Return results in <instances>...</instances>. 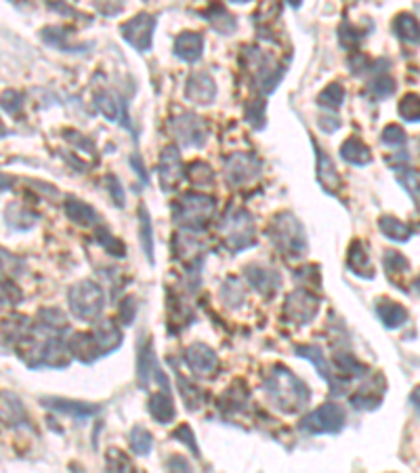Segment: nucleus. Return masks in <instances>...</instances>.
I'll return each instance as SVG.
<instances>
[{"label":"nucleus","mask_w":420,"mask_h":473,"mask_svg":"<svg viewBox=\"0 0 420 473\" xmlns=\"http://www.w3.org/2000/svg\"><path fill=\"white\" fill-rule=\"evenodd\" d=\"M263 389L269 395L272 402L282 412H288V415L298 412L300 408L307 406V402L311 399V391L284 366H278L272 371V375L265 379Z\"/></svg>","instance_id":"f257e3e1"},{"label":"nucleus","mask_w":420,"mask_h":473,"mask_svg":"<svg viewBox=\"0 0 420 473\" xmlns=\"http://www.w3.org/2000/svg\"><path fill=\"white\" fill-rule=\"evenodd\" d=\"M276 248H280L288 257H300L307 250V238H305V230L300 221L290 212H282L274 217V221L267 230Z\"/></svg>","instance_id":"f03ea898"},{"label":"nucleus","mask_w":420,"mask_h":473,"mask_svg":"<svg viewBox=\"0 0 420 473\" xmlns=\"http://www.w3.org/2000/svg\"><path fill=\"white\" fill-rule=\"evenodd\" d=\"M214 212V200L206 194L187 192L175 204V221L189 232H200Z\"/></svg>","instance_id":"7ed1b4c3"},{"label":"nucleus","mask_w":420,"mask_h":473,"mask_svg":"<svg viewBox=\"0 0 420 473\" xmlns=\"http://www.w3.org/2000/svg\"><path fill=\"white\" fill-rule=\"evenodd\" d=\"M221 232L225 236V246L232 252H240L256 242L252 217L248 214V210L240 206H232L225 212L221 221Z\"/></svg>","instance_id":"20e7f679"},{"label":"nucleus","mask_w":420,"mask_h":473,"mask_svg":"<svg viewBox=\"0 0 420 473\" xmlns=\"http://www.w3.org/2000/svg\"><path fill=\"white\" fill-rule=\"evenodd\" d=\"M67 301H69L71 314L85 322H93L95 318H99L105 305L103 290L95 282H89V280L74 284L67 293Z\"/></svg>","instance_id":"39448f33"},{"label":"nucleus","mask_w":420,"mask_h":473,"mask_svg":"<svg viewBox=\"0 0 420 473\" xmlns=\"http://www.w3.org/2000/svg\"><path fill=\"white\" fill-rule=\"evenodd\" d=\"M345 421H347L345 408L340 404L328 402V404H322L311 415L305 417L300 421V429L307 433H338L345 427Z\"/></svg>","instance_id":"423d86ee"},{"label":"nucleus","mask_w":420,"mask_h":473,"mask_svg":"<svg viewBox=\"0 0 420 473\" xmlns=\"http://www.w3.org/2000/svg\"><path fill=\"white\" fill-rule=\"evenodd\" d=\"M261 177V162L252 154H232L225 162V179L232 188L248 186Z\"/></svg>","instance_id":"0eeeda50"},{"label":"nucleus","mask_w":420,"mask_h":473,"mask_svg":"<svg viewBox=\"0 0 420 473\" xmlns=\"http://www.w3.org/2000/svg\"><path fill=\"white\" fill-rule=\"evenodd\" d=\"M170 129L181 148H202L206 143V124L200 116L181 114L170 120Z\"/></svg>","instance_id":"6e6552de"},{"label":"nucleus","mask_w":420,"mask_h":473,"mask_svg":"<svg viewBox=\"0 0 420 473\" xmlns=\"http://www.w3.org/2000/svg\"><path fill=\"white\" fill-rule=\"evenodd\" d=\"M320 307V299L307 288H298L286 299L284 318L294 324H307L316 318Z\"/></svg>","instance_id":"1a4fd4ad"},{"label":"nucleus","mask_w":420,"mask_h":473,"mask_svg":"<svg viewBox=\"0 0 420 473\" xmlns=\"http://www.w3.org/2000/svg\"><path fill=\"white\" fill-rule=\"evenodd\" d=\"M154 30H156V17L147 13H141L133 19H129L122 25V38L135 47L137 51L145 53L151 49V41H154Z\"/></svg>","instance_id":"9d476101"},{"label":"nucleus","mask_w":420,"mask_h":473,"mask_svg":"<svg viewBox=\"0 0 420 473\" xmlns=\"http://www.w3.org/2000/svg\"><path fill=\"white\" fill-rule=\"evenodd\" d=\"M185 97L196 105H208L217 97V85L208 72H196L189 76L185 87Z\"/></svg>","instance_id":"9b49d317"},{"label":"nucleus","mask_w":420,"mask_h":473,"mask_svg":"<svg viewBox=\"0 0 420 473\" xmlns=\"http://www.w3.org/2000/svg\"><path fill=\"white\" fill-rule=\"evenodd\" d=\"M185 362H187V366L192 368L196 375H200V377H208L219 368L217 353L204 343H196V345L189 347L185 351Z\"/></svg>","instance_id":"f8f14e48"},{"label":"nucleus","mask_w":420,"mask_h":473,"mask_svg":"<svg viewBox=\"0 0 420 473\" xmlns=\"http://www.w3.org/2000/svg\"><path fill=\"white\" fill-rule=\"evenodd\" d=\"M158 175H160V184L166 192H170L183 177V168H181V156L179 150L175 145H168V148L162 152L160 156V164H158Z\"/></svg>","instance_id":"ddd939ff"},{"label":"nucleus","mask_w":420,"mask_h":473,"mask_svg":"<svg viewBox=\"0 0 420 473\" xmlns=\"http://www.w3.org/2000/svg\"><path fill=\"white\" fill-rule=\"evenodd\" d=\"M244 276H246L248 284L254 290H258L261 295H265V297H272L276 290H280V284H282L280 274L274 272V270H267V267H254V265H250V267H246Z\"/></svg>","instance_id":"4468645a"},{"label":"nucleus","mask_w":420,"mask_h":473,"mask_svg":"<svg viewBox=\"0 0 420 473\" xmlns=\"http://www.w3.org/2000/svg\"><path fill=\"white\" fill-rule=\"evenodd\" d=\"M202 51H204V38L202 34H196V32H183L177 36L175 41V55L183 61H189L194 63L202 57Z\"/></svg>","instance_id":"2eb2a0df"},{"label":"nucleus","mask_w":420,"mask_h":473,"mask_svg":"<svg viewBox=\"0 0 420 473\" xmlns=\"http://www.w3.org/2000/svg\"><path fill=\"white\" fill-rule=\"evenodd\" d=\"M296 355L307 358L309 362H313V364H316V368L320 371V375H322V377L330 383L332 393H334V395H336V393H340V389H338V387H342V385L336 381L334 371L328 366V362H326V358H324V351H322L318 345H298V347H296Z\"/></svg>","instance_id":"dca6fc26"},{"label":"nucleus","mask_w":420,"mask_h":473,"mask_svg":"<svg viewBox=\"0 0 420 473\" xmlns=\"http://www.w3.org/2000/svg\"><path fill=\"white\" fill-rule=\"evenodd\" d=\"M67 349L69 353L76 358V360H80L85 364H91L97 355H101V349L97 345V339L95 335H74L69 341H67Z\"/></svg>","instance_id":"f3484780"},{"label":"nucleus","mask_w":420,"mask_h":473,"mask_svg":"<svg viewBox=\"0 0 420 473\" xmlns=\"http://www.w3.org/2000/svg\"><path fill=\"white\" fill-rule=\"evenodd\" d=\"M45 406L61 412V415H69L76 419H87L99 412V406L93 404H85V402H71V399H61V397H45L43 399Z\"/></svg>","instance_id":"a211bd4d"},{"label":"nucleus","mask_w":420,"mask_h":473,"mask_svg":"<svg viewBox=\"0 0 420 473\" xmlns=\"http://www.w3.org/2000/svg\"><path fill=\"white\" fill-rule=\"evenodd\" d=\"M376 314H378V320L383 322L385 329H399V326H404L408 322V309L395 301H389V299L376 301Z\"/></svg>","instance_id":"6ab92c4d"},{"label":"nucleus","mask_w":420,"mask_h":473,"mask_svg":"<svg viewBox=\"0 0 420 473\" xmlns=\"http://www.w3.org/2000/svg\"><path fill=\"white\" fill-rule=\"evenodd\" d=\"M316 145V154H318V181L322 184V188L328 192V194H336L340 190V175L336 173L330 156H326L320 148L318 143L313 141Z\"/></svg>","instance_id":"aec40b11"},{"label":"nucleus","mask_w":420,"mask_h":473,"mask_svg":"<svg viewBox=\"0 0 420 473\" xmlns=\"http://www.w3.org/2000/svg\"><path fill=\"white\" fill-rule=\"evenodd\" d=\"M347 267L360 276V278H366V280H372L374 278V270H372V263H370V257H368V252H366V246L355 240L351 242L349 246V252H347Z\"/></svg>","instance_id":"412c9836"},{"label":"nucleus","mask_w":420,"mask_h":473,"mask_svg":"<svg viewBox=\"0 0 420 473\" xmlns=\"http://www.w3.org/2000/svg\"><path fill=\"white\" fill-rule=\"evenodd\" d=\"M202 17L210 23L212 30H217L219 34H234L238 23L236 17L232 13H227V9L221 3H212L206 11H202Z\"/></svg>","instance_id":"4be33fe9"},{"label":"nucleus","mask_w":420,"mask_h":473,"mask_svg":"<svg viewBox=\"0 0 420 473\" xmlns=\"http://www.w3.org/2000/svg\"><path fill=\"white\" fill-rule=\"evenodd\" d=\"M340 156H342V160H345V162L355 164V166H364V164L372 162L370 148L357 137H349L345 143L340 145Z\"/></svg>","instance_id":"5701e85b"},{"label":"nucleus","mask_w":420,"mask_h":473,"mask_svg":"<svg viewBox=\"0 0 420 473\" xmlns=\"http://www.w3.org/2000/svg\"><path fill=\"white\" fill-rule=\"evenodd\" d=\"M147 408H149L151 417H154L158 423H164V425L170 423V421H175V415H177L175 404H173V397H170V391H166V389H162L156 395H151Z\"/></svg>","instance_id":"b1692460"},{"label":"nucleus","mask_w":420,"mask_h":473,"mask_svg":"<svg viewBox=\"0 0 420 473\" xmlns=\"http://www.w3.org/2000/svg\"><path fill=\"white\" fill-rule=\"evenodd\" d=\"M393 30L397 34V38L412 45V47H418L420 45V21L410 15V13H399L393 21Z\"/></svg>","instance_id":"393cba45"},{"label":"nucleus","mask_w":420,"mask_h":473,"mask_svg":"<svg viewBox=\"0 0 420 473\" xmlns=\"http://www.w3.org/2000/svg\"><path fill=\"white\" fill-rule=\"evenodd\" d=\"M95 339H97V345L101 349V355L107 353V351H113L120 341H122V335H120V329L113 322L105 320L101 324H97V329H95Z\"/></svg>","instance_id":"a878e982"},{"label":"nucleus","mask_w":420,"mask_h":473,"mask_svg":"<svg viewBox=\"0 0 420 473\" xmlns=\"http://www.w3.org/2000/svg\"><path fill=\"white\" fill-rule=\"evenodd\" d=\"M378 230L383 232L389 240H397V242H408L414 234V230L408 223L395 219V217H380Z\"/></svg>","instance_id":"bb28decb"},{"label":"nucleus","mask_w":420,"mask_h":473,"mask_svg":"<svg viewBox=\"0 0 420 473\" xmlns=\"http://www.w3.org/2000/svg\"><path fill=\"white\" fill-rule=\"evenodd\" d=\"M65 214L69 217L74 223H78V226H93L99 219V214L93 210V206H89L82 200H69V202H65Z\"/></svg>","instance_id":"cd10ccee"},{"label":"nucleus","mask_w":420,"mask_h":473,"mask_svg":"<svg viewBox=\"0 0 420 473\" xmlns=\"http://www.w3.org/2000/svg\"><path fill=\"white\" fill-rule=\"evenodd\" d=\"M366 371L368 368L364 366V364L355 355H351V353H336L334 355V373L342 375L345 379H349V377H364Z\"/></svg>","instance_id":"c85d7f7f"},{"label":"nucleus","mask_w":420,"mask_h":473,"mask_svg":"<svg viewBox=\"0 0 420 473\" xmlns=\"http://www.w3.org/2000/svg\"><path fill=\"white\" fill-rule=\"evenodd\" d=\"M95 105H97V110L111 122H116L120 116H122V103L120 99H116L111 93L107 91H101L95 95Z\"/></svg>","instance_id":"c756f323"},{"label":"nucleus","mask_w":420,"mask_h":473,"mask_svg":"<svg viewBox=\"0 0 420 473\" xmlns=\"http://www.w3.org/2000/svg\"><path fill=\"white\" fill-rule=\"evenodd\" d=\"M383 265H385L387 276H389L391 280H395V282H399V278L406 276L408 270H410V261L404 257L401 252H397V250H387V252H385Z\"/></svg>","instance_id":"7c9ffc66"},{"label":"nucleus","mask_w":420,"mask_h":473,"mask_svg":"<svg viewBox=\"0 0 420 473\" xmlns=\"http://www.w3.org/2000/svg\"><path fill=\"white\" fill-rule=\"evenodd\" d=\"M139 214H141V246H143V252L147 254L149 263H154V232H151L149 212L145 206H141Z\"/></svg>","instance_id":"2f4dec72"},{"label":"nucleus","mask_w":420,"mask_h":473,"mask_svg":"<svg viewBox=\"0 0 420 473\" xmlns=\"http://www.w3.org/2000/svg\"><path fill=\"white\" fill-rule=\"evenodd\" d=\"M397 112L404 120L408 122H420V95L416 93H408L399 105H397Z\"/></svg>","instance_id":"473e14b6"},{"label":"nucleus","mask_w":420,"mask_h":473,"mask_svg":"<svg viewBox=\"0 0 420 473\" xmlns=\"http://www.w3.org/2000/svg\"><path fill=\"white\" fill-rule=\"evenodd\" d=\"M380 399H383V395H380L378 391L368 389V385H366L355 395H351V404L360 410H374L380 406Z\"/></svg>","instance_id":"72a5a7b5"},{"label":"nucleus","mask_w":420,"mask_h":473,"mask_svg":"<svg viewBox=\"0 0 420 473\" xmlns=\"http://www.w3.org/2000/svg\"><path fill=\"white\" fill-rule=\"evenodd\" d=\"M129 442H131L133 452L139 454V456L149 454V452H151V446H154V440H151V433H149L147 429H143V427H135V429L131 431Z\"/></svg>","instance_id":"f704fd0d"},{"label":"nucleus","mask_w":420,"mask_h":473,"mask_svg":"<svg viewBox=\"0 0 420 473\" xmlns=\"http://www.w3.org/2000/svg\"><path fill=\"white\" fill-rule=\"evenodd\" d=\"M187 177H189V181H192L194 186H200V188L210 186L212 179H214L210 166L204 164V162H192V164H189L187 166Z\"/></svg>","instance_id":"c9c22d12"},{"label":"nucleus","mask_w":420,"mask_h":473,"mask_svg":"<svg viewBox=\"0 0 420 473\" xmlns=\"http://www.w3.org/2000/svg\"><path fill=\"white\" fill-rule=\"evenodd\" d=\"M38 324H41L47 333H53V335L59 333V329H67L65 316L59 309H45V311H41V320H38Z\"/></svg>","instance_id":"e433bc0d"},{"label":"nucleus","mask_w":420,"mask_h":473,"mask_svg":"<svg viewBox=\"0 0 420 473\" xmlns=\"http://www.w3.org/2000/svg\"><path fill=\"white\" fill-rule=\"evenodd\" d=\"M345 101V89H342L338 82L328 85L320 95H318V103L320 105H328V107H338Z\"/></svg>","instance_id":"4c0bfd02"},{"label":"nucleus","mask_w":420,"mask_h":473,"mask_svg":"<svg viewBox=\"0 0 420 473\" xmlns=\"http://www.w3.org/2000/svg\"><path fill=\"white\" fill-rule=\"evenodd\" d=\"M95 234H97V242H99L105 250H109L111 254H116V257H124V254H126L124 244H122L118 238H113L105 228H99Z\"/></svg>","instance_id":"58836bf2"},{"label":"nucleus","mask_w":420,"mask_h":473,"mask_svg":"<svg viewBox=\"0 0 420 473\" xmlns=\"http://www.w3.org/2000/svg\"><path fill=\"white\" fill-rule=\"evenodd\" d=\"M338 38H340V45L345 49H357V45L362 43L364 38V32H360L357 28H353L351 23H340L338 28Z\"/></svg>","instance_id":"ea45409f"},{"label":"nucleus","mask_w":420,"mask_h":473,"mask_svg":"<svg viewBox=\"0 0 420 473\" xmlns=\"http://www.w3.org/2000/svg\"><path fill=\"white\" fill-rule=\"evenodd\" d=\"M43 41L45 43H49V45H53V47H59L61 51H69L71 47L67 45V36L69 34H65L63 30H59V28H45L43 32Z\"/></svg>","instance_id":"a19ab883"},{"label":"nucleus","mask_w":420,"mask_h":473,"mask_svg":"<svg viewBox=\"0 0 420 473\" xmlns=\"http://www.w3.org/2000/svg\"><path fill=\"white\" fill-rule=\"evenodd\" d=\"M408 141L406 131L399 124H387L383 131V143L389 145V148H401V145Z\"/></svg>","instance_id":"79ce46f5"},{"label":"nucleus","mask_w":420,"mask_h":473,"mask_svg":"<svg viewBox=\"0 0 420 473\" xmlns=\"http://www.w3.org/2000/svg\"><path fill=\"white\" fill-rule=\"evenodd\" d=\"M370 91H372L378 99L389 97V95H393V91H395V80H393L391 76L383 74V76H378V78H374V80L370 82Z\"/></svg>","instance_id":"37998d69"},{"label":"nucleus","mask_w":420,"mask_h":473,"mask_svg":"<svg viewBox=\"0 0 420 473\" xmlns=\"http://www.w3.org/2000/svg\"><path fill=\"white\" fill-rule=\"evenodd\" d=\"M265 101L263 99H256L252 103L246 105V120L254 126V129H261L265 124Z\"/></svg>","instance_id":"c03bdc74"},{"label":"nucleus","mask_w":420,"mask_h":473,"mask_svg":"<svg viewBox=\"0 0 420 473\" xmlns=\"http://www.w3.org/2000/svg\"><path fill=\"white\" fill-rule=\"evenodd\" d=\"M23 105V95L17 91H5L3 97H0V107L7 112V114H17Z\"/></svg>","instance_id":"a18cd8bd"},{"label":"nucleus","mask_w":420,"mask_h":473,"mask_svg":"<svg viewBox=\"0 0 420 473\" xmlns=\"http://www.w3.org/2000/svg\"><path fill=\"white\" fill-rule=\"evenodd\" d=\"M93 5L95 9L105 15V17H113V15H118L124 11V5H126V0H93Z\"/></svg>","instance_id":"49530a36"},{"label":"nucleus","mask_w":420,"mask_h":473,"mask_svg":"<svg viewBox=\"0 0 420 473\" xmlns=\"http://www.w3.org/2000/svg\"><path fill=\"white\" fill-rule=\"evenodd\" d=\"M179 381H181V387H179V389H181V395H183V399L187 402V406H189V408H198L202 395H200V391L196 389V385L192 387L183 377H179Z\"/></svg>","instance_id":"de8ad7c7"},{"label":"nucleus","mask_w":420,"mask_h":473,"mask_svg":"<svg viewBox=\"0 0 420 473\" xmlns=\"http://www.w3.org/2000/svg\"><path fill=\"white\" fill-rule=\"evenodd\" d=\"M21 299V293L9 282L0 280V303H17Z\"/></svg>","instance_id":"09e8293b"},{"label":"nucleus","mask_w":420,"mask_h":473,"mask_svg":"<svg viewBox=\"0 0 420 473\" xmlns=\"http://www.w3.org/2000/svg\"><path fill=\"white\" fill-rule=\"evenodd\" d=\"M173 438L179 440V442H185L189 448L196 450V452L200 454V450H198V446H196V440H194V433H192V429H189V425H181V427L173 433Z\"/></svg>","instance_id":"8fccbe9b"},{"label":"nucleus","mask_w":420,"mask_h":473,"mask_svg":"<svg viewBox=\"0 0 420 473\" xmlns=\"http://www.w3.org/2000/svg\"><path fill=\"white\" fill-rule=\"evenodd\" d=\"M107 467L113 469V471H122V469H129L131 463L126 461V456L118 450H109L107 452Z\"/></svg>","instance_id":"3c124183"},{"label":"nucleus","mask_w":420,"mask_h":473,"mask_svg":"<svg viewBox=\"0 0 420 473\" xmlns=\"http://www.w3.org/2000/svg\"><path fill=\"white\" fill-rule=\"evenodd\" d=\"M349 65H351V72H353V74H355V76H360V74H364V72L368 69V65H370V59H368L366 55L357 53L355 57H351Z\"/></svg>","instance_id":"603ef678"},{"label":"nucleus","mask_w":420,"mask_h":473,"mask_svg":"<svg viewBox=\"0 0 420 473\" xmlns=\"http://www.w3.org/2000/svg\"><path fill=\"white\" fill-rule=\"evenodd\" d=\"M107 184H109L107 188H109L111 194H113V200H116L118 206H122V204H124V194H122V188H120V184H118V179H116V177H109Z\"/></svg>","instance_id":"864d4df0"},{"label":"nucleus","mask_w":420,"mask_h":473,"mask_svg":"<svg viewBox=\"0 0 420 473\" xmlns=\"http://www.w3.org/2000/svg\"><path fill=\"white\" fill-rule=\"evenodd\" d=\"M320 129L330 135V133H334V131L340 129V120L336 116H322L320 118Z\"/></svg>","instance_id":"5fc2aeb1"},{"label":"nucleus","mask_w":420,"mask_h":473,"mask_svg":"<svg viewBox=\"0 0 420 473\" xmlns=\"http://www.w3.org/2000/svg\"><path fill=\"white\" fill-rule=\"evenodd\" d=\"M131 164L135 166V170L139 173V177L143 179V184H147V173H145V166H143V162H141V158L135 154V156H131Z\"/></svg>","instance_id":"6e6d98bb"},{"label":"nucleus","mask_w":420,"mask_h":473,"mask_svg":"<svg viewBox=\"0 0 420 473\" xmlns=\"http://www.w3.org/2000/svg\"><path fill=\"white\" fill-rule=\"evenodd\" d=\"M410 402H412V406L420 412V385L414 387V391L410 393Z\"/></svg>","instance_id":"4d7b16f0"},{"label":"nucleus","mask_w":420,"mask_h":473,"mask_svg":"<svg viewBox=\"0 0 420 473\" xmlns=\"http://www.w3.org/2000/svg\"><path fill=\"white\" fill-rule=\"evenodd\" d=\"M168 467L173 469V467H179V469H183V471H189V463H185V461H181V459H173L170 463H168Z\"/></svg>","instance_id":"13d9d810"},{"label":"nucleus","mask_w":420,"mask_h":473,"mask_svg":"<svg viewBox=\"0 0 420 473\" xmlns=\"http://www.w3.org/2000/svg\"><path fill=\"white\" fill-rule=\"evenodd\" d=\"M410 194H414V196H418V198H420V179H418V184L414 186V190H412Z\"/></svg>","instance_id":"bf43d9fd"},{"label":"nucleus","mask_w":420,"mask_h":473,"mask_svg":"<svg viewBox=\"0 0 420 473\" xmlns=\"http://www.w3.org/2000/svg\"><path fill=\"white\" fill-rule=\"evenodd\" d=\"M290 3V7H294V9H298L300 5H302V0H288Z\"/></svg>","instance_id":"052dcab7"},{"label":"nucleus","mask_w":420,"mask_h":473,"mask_svg":"<svg viewBox=\"0 0 420 473\" xmlns=\"http://www.w3.org/2000/svg\"><path fill=\"white\" fill-rule=\"evenodd\" d=\"M414 288H416V290H418V293H420V276H418V278L414 280Z\"/></svg>","instance_id":"680f3d73"},{"label":"nucleus","mask_w":420,"mask_h":473,"mask_svg":"<svg viewBox=\"0 0 420 473\" xmlns=\"http://www.w3.org/2000/svg\"><path fill=\"white\" fill-rule=\"evenodd\" d=\"M232 3H248V0H232Z\"/></svg>","instance_id":"e2e57ef3"}]
</instances>
